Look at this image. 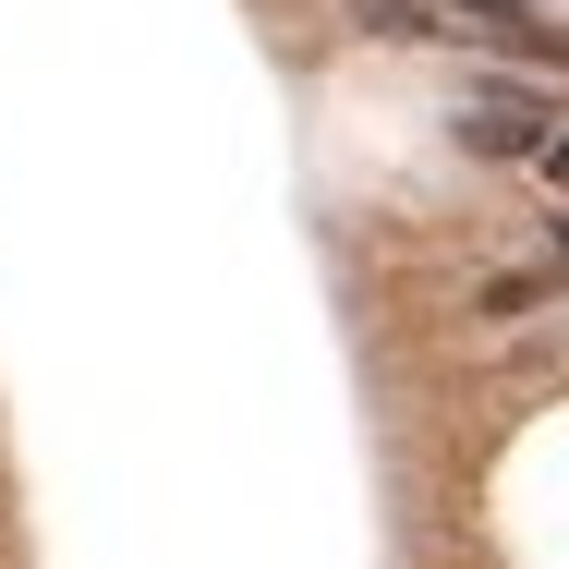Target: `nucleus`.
Here are the masks:
<instances>
[{
  "label": "nucleus",
  "instance_id": "obj_2",
  "mask_svg": "<svg viewBox=\"0 0 569 569\" xmlns=\"http://www.w3.org/2000/svg\"><path fill=\"white\" fill-rule=\"evenodd\" d=\"M558 279H569V267H558ZM558 279H533V267H509V279H485V316H533V303H546Z\"/></svg>",
  "mask_w": 569,
  "mask_h": 569
},
{
  "label": "nucleus",
  "instance_id": "obj_1",
  "mask_svg": "<svg viewBox=\"0 0 569 569\" xmlns=\"http://www.w3.org/2000/svg\"><path fill=\"white\" fill-rule=\"evenodd\" d=\"M351 24H376V37H472V24L425 12V0H351Z\"/></svg>",
  "mask_w": 569,
  "mask_h": 569
},
{
  "label": "nucleus",
  "instance_id": "obj_4",
  "mask_svg": "<svg viewBox=\"0 0 569 569\" xmlns=\"http://www.w3.org/2000/svg\"><path fill=\"white\" fill-rule=\"evenodd\" d=\"M546 242H558V267H569V219H558V230H546Z\"/></svg>",
  "mask_w": 569,
  "mask_h": 569
},
{
  "label": "nucleus",
  "instance_id": "obj_3",
  "mask_svg": "<svg viewBox=\"0 0 569 569\" xmlns=\"http://www.w3.org/2000/svg\"><path fill=\"white\" fill-rule=\"evenodd\" d=\"M533 170H546V182L569 194V133H546V158H533Z\"/></svg>",
  "mask_w": 569,
  "mask_h": 569
}]
</instances>
